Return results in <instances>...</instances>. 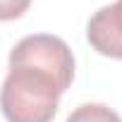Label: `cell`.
<instances>
[{
    "label": "cell",
    "instance_id": "obj_1",
    "mask_svg": "<svg viewBox=\"0 0 122 122\" xmlns=\"http://www.w3.org/2000/svg\"><path fill=\"white\" fill-rule=\"evenodd\" d=\"M74 77L70 46L48 34L24 36L10 53V72L0 89L7 122H50L57 101Z\"/></svg>",
    "mask_w": 122,
    "mask_h": 122
},
{
    "label": "cell",
    "instance_id": "obj_2",
    "mask_svg": "<svg viewBox=\"0 0 122 122\" xmlns=\"http://www.w3.org/2000/svg\"><path fill=\"white\" fill-rule=\"evenodd\" d=\"M89 43L108 57L122 60V0L101 7L89 19Z\"/></svg>",
    "mask_w": 122,
    "mask_h": 122
},
{
    "label": "cell",
    "instance_id": "obj_3",
    "mask_svg": "<svg viewBox=\"0 0 122 122\" xmlns=\"http://www.w3.org/2000/svg\"><path fill=\"white\" fill-rule=\"evenodd\" d=\"M67 122H122V117L108 108V105H101V103H84L79 105L70 117Z\"/></svg>",
    "mask_w": 122,
    "mask_h": 122
},
{
    "label": "cell",
    "instance_id": "obj_4",
    "mask_svg": "<svg viewBox=\"0 0 122 122\" xmlns=\"http://www.w3.org/2000/svg\"><path fill=\"white\" fill-rule=\"evenodd\" d=\"M31 5V0H0V22L22 17Z\"/></svg>",
    "mask_w": 122,
    "mask_h": 122
}]
</instances>
